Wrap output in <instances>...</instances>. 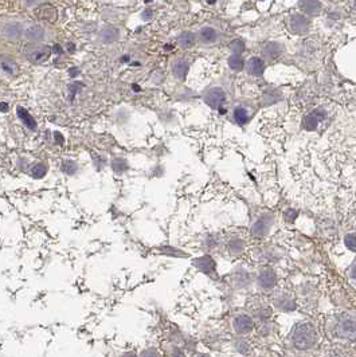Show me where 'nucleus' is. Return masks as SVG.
Here are the masks:
<instances>
[{
  "label": "nucleus",
  "instance_id": "obj_1",
  "mask_svg": "<svg viewBox=\"0 0 356 357\" xmlns=\"http://www.w3.org/2000/svg\"><path fill=\"white\" fill-rule=\"evenodd\" d=\"M291 340L295 348L305 350L316 345L319 341V335L316 328L310 322H301L296 325L295 329L292 330Z\"/></svg>",
  "mask_w": 356,
  "mask_h": 357
},
{
  "label": "nucleus",
  "instance_id": "obj_2",
  "mask_svg": "<svg viewBox=\"0 0 356 357\" xmlns=\"http://www.w3.org/2000/svg\"><path fill=\"white\" fill-rule=\"evenodd\" d=\"M333 333L339 339H356V316L347 313L340 314L335 321Z\"/></svg>",
  "mask_w": 356,
  "mask_h": 357
},
{
  "label": "nucleus",
  "instance_id": "obj_3",
  "mask_svg": "<svg viewBox=\"0 0 356 357\" xmlns=\"http://www.w3.org/2000/svg\"><path fill=\"white\" fill-rule=\"evenodd\" d=\"M51 49L49 46H31L26 50V55L29 58V61L40 63L44 62L47 58L50 57Z\"/></svg>",
  "mask_w": 356,
  "mask_h": 357
},
{
  "label": "nucleus",
  "instance_id": "obj_4",
  "mask_svg": "<svg viewBox=\"0 0 356 357\" xmlns=\"http://www.w3.org/2000/svg\"><path fill=\"white\" fill-rule=\"evenodd\" d=\"M225 100H226L225 91H223L222 89H219V87H214V89L207 91L205 96L206 104L214 109L220 108L223 105V102H225Z\"/></svg>",
  "mask_w": 356,
  "mask_h": 357
},
{
  "label": "nucleus",
  "instance_id": "obj_5",
  "mask_svg": "<svg viewBox=\"0 0 356 357\" xmlns=\"http://www.w3.org/2000/svg\"><path fill=\"white\" fill-rule=\"evenodd\" d=\"M233 326L235 329V332L239 333V335H246V333L252 332L253 326H254V322L249 316L246 314H239L233 320Z\"/></svg>",
  "mask_w": 356,
  "mask_h": 357
},
{
  "label": "nucleus",
  "instance_id": "obj_6",
  "mask_svg": "<svg viewBox=\"0 0 356 357\" xmlns=\"http://www.w3.org/2000/svg\"><path fill=\"white\" fill-rule=\"evenodd\" d=\"M309 29V19L301 14H296L291 19V30L292 33L302 34L306 33Z\"/></svg>",
  "mask_w": 356,
  "mask_h": 357
},
{
  "label": "nucleus",
  "instance_id": "obj_7",
  "mask_svg": "<svg viewBox=\"0 0 356 357\" xmlns=\"http://www.w3.org/2000/svg\"><path fill=\"white\" fill-rule=\"evenodd\" d=\"M258 282L262 289H272L277 282V275L272 269H263L258 275Z\"/></svg>",
  "mask_w": 356,
  "mask_h": 357
},
{
  "label": "nucleus",
  "instance_id": "obj_8",
  "mask_svg": "<svg viewBox=\"0 0 356 357\" xmlns=\"http://www.w3.org/2000/svg\"><path fill=\"white\" fill-rule=\"evenodd\" d=\"M36 15H38V18L49 23H54L58 18L57 10H55V7H53L51 4H43V6H40V7L36 10Z\"/></svg>",
  "mask_w": 356,
  "mask_h": 357
},
{
  "label": "nucleus",
  "instance_id": "obj_9",
  "mask_svg": "<svg viewBox=\"0 0 356 357\" xmlns=\"http://www.w3.org/2000/svg\"><path fill=\"white\" fill-rule=\"evenodd\" d=\"M324 118H325V112H324L323 109H317V110L312 112L306 117L305 121H304V127L308 130H313L317 127V124Z\"/></svg>",
  "mask_w": 356,
  "mask_h": 357
},
{
  "label": "nucleus",
  "instance_id": "obj_10",
  "mask_svg": "<svg viewBox=\"0 0 356 357\" xmlns=\"http://www.w3.org/2000/svg\"><path fill=\"white\" fill-rule=\"evenodd\" d=\"M263 69H265V63H263V61L261 59V58L258 57H253L250 61H249L248 63V72L249 74H252V76H261L263 73Z\"/></svg>",
  "mask_w": 356,
  "mask_h": 357
},
{
  "label": "nucleus",
  "instance_id": "obj_11",
  "mask_svg": "<svg viewBox=\"0 0 356 357\" xmlns=\"http://www.w3.org/2000/svg\"><path fill=\"white\" fill-rule=\"evenodd\" d=\"M299 6L302 11L310 15L317 14L321 8V4L319 0H300Z\"/></svg>",
  "mask_w": 356,
  "mask_h": 357
},
{
  "label": "nucleus",
  "instance_id": "obj_12",
  "mask_svg": "<svg viewBox=\"0 0 356 357\" xmlns=\"http://www.w3.org/2000/svg\"><path fill=\"white\" fill-rule=\"evenodd\" d=\"M16 113H18V115H19V118L22 120L23 123H25V125L29 129H31V130H35L36 129V121L34 120V117L31 114H30L27 110H26L25 108H22V106H19L18 109H16Z\"/></svg>",
  "mask_w": 356,
  "mask_h": 357
},
{
  "label": "nucleus",
  "instance_id": "obj_13",
  "mask_svg": "<svg viewBox=\"0 0 356 357\" xmlns=\"http://www.w3.org/2000/svg\"><path fill=\"white\" fill-rule=\"evenodd\" d=\"M172 72H173V76L176 77V78H179V80H184L188 73L187 62L176 61L172 66Z\"/></svg>",
  "mask_w": 356,
  "mask_h": 357
},
{
  "label": "nucleus",
  "instance_id": "obj_14",
  "mask_svg": "<svg viewBox=\"0 0 356 357\" xmlns=\"http://www.w3.org/2000/svg\"><path fill=\"white\" fill-rule=\"evenodd\" d=\"M269 226H270L269 217L261 218V219H259L254 226H253V232H254L257 236H261V235L266 234V231L269 230Z\"/></svg>",
  "mask_w": 356,
  "mask_h": 357
},
{
  "label": "nucleus",
  "instance_id": "obj_15",
  "mask_svg": "<svg viewBox=\"0 0 356 357\" xmlns=\"http://www.w3.org/2000/svg\"><path fill=\"white\" fill-rule=\"evenodd\" d=\"M216 31L212 27H203L201 30V39L205 43H212L216 40Z\"/></svg>",
  "mask_w": 356,
  "mask_h": 357
},
{
  "label": "nucleus",
  "instance_id": "obj_16",
  "mask_svg": "<svg viewBox=\"0 0 356 357\" xmlns=\"http://www.w3.org/2000/svg\"><path fill=\"white\" fill-rule=\"evenodd\" d=\"M276 305L280 307L281 311L285 312L293 311V309H295V303H293V301H292L288 296L277 297V298H276Z\"/></svg>",
  "mask_w": 356,
  "mask_h": 357
},
{
  "label": "nucleus",
  "instance_id": "obj_17",
  "mask_svg": "<svg viewBox=\"0 0 356 357\" xmlns=\"http://www.w3.org/2000/svg\"><path fill=\"white\" fill-rule=\"evenodd\" d=\"M177 42H179V44L182 47L188 49V47H191L195 43V35L192 33H190V31H184V33H182L179 35Z\"/></svg>",
  "mask_w": 356,
  "mask_h": 357
},
{
  "label": "nucleus",
  "instance_id": "obj_18",
  "mask_svg": "<svg viewBox=\"0 0 356 357\" xmlns=\"http://www.w3.org/2000/svg\"><path fill=\"white\" fill-rule=\"evenodd\" d=\"M26 36H27V39L31 40V42H38V40H40L43 38V30L40 29L39 26H33V27H30V29L27 30Z\"/></svg>",
  "mask_w": 356,
  "mask_h": 357
},
{
  "label": "nucleus",
  "instance_id": "obj_19",
  "mask_svg": "<svg viewBox=\"0 0 356 357\" xmlns=\"http://www.w3.org/2000/svg\"><path fill=\"white\" fill-rule=\"evenodd\" d=\"M234 118L237 121L238 125H245L249 121V113L245 108L242 106H238L235 110H234Z\"/></svg>",
  "mask_w": 356,
  "mask_h": 357
},
{
  "label": "nucleus",
  "instance_id": "obj_20",
  "mask_svg": "<svg viewBox=\"0 0 356 357\" xmlns=\"http://www.w3.org/2000/svg\"><path fill=\"white\" fill-rule=\"evenodd\" d=\"M263 54L269 58H276L281 54V46L276 42H269L266 46L263 47Z\"/></svg>",
  "mask_w": 356,
  "mask_h": 357
},
{
  "label": "nucleus",
  "instance_id": "obj_21",
  "mask_svg": "<svg viewBox=\"0 0 356 357\" xmlns=\"http://www.w3.org/2000/svg\"><path fill=\"white\" fill-rule=\"evenodd\" d=\"M102 39H104L106 43H113V42H116V40L119 39V31L116 29H112V27L105 29L104 31H102Z\"/></svg>",
  "mask_w": 356,
  "mask_h": 357
},
{
  "label": "nucleus",
  "instance_id": "obj_22",
  "mask_svg": "<svg viewBox=\"0 0 356 357\" xmlns=\"http://www.w3.org/2000/svg\"><path fill=\"white\" fill-rule=\"evenodd\" d=\"M47 173V165L43 164V162H38L35 165L31 168V176L34 179H42Z\"/></svg>",
  "mask_w": 356,
  "mask_h": 357
},
{
  "label": "nucleus",
  "instance_id": "obj_23",
  "mask_svg": "<svg viewBox=\"0 0 356 357\" xmlns=\"http://www.w3.org/2000/svg\"><path fill=\"white\" fill-rule=\"evenodd\" d=\"M243 63L245 62H243V59H242V57L239 54H233L229 58V66L234 70H241L243 67Z\"/></svg>",
  "mask_w": 356,
  "mask_h": 357
},
{
  "label": "nucleus",
  "instance_id": "obj_24",
  "mask_svg": "<svg viewBox=\"0 0 356 357\" xmlns=\"http://www.w3.org/2000/svg\"><path fill=\"white\" fill-rule=\"evenodd\" d=\"M112 166L116 173H124L128 170V162L124 159H115L112 162Z\"/></svg>",
  "mask_w": 356,
  "mask_h": 357
},
{
  "label": "nucleus",
  "instance_id": "obj_25",
  "mask_svg": "<svg viewBox=\"0 0 356 357\" xmlns=\"http://www.w3.org/2000/svg\"><path fill=\"white\" fill-rule=\"evenodd\" d=\"M61 170L66 175H74L77 172V164L74 161H72V160H65V161L62 162Z\"/></svg>",
  "mask_w": 356,
  "mask_h": 357
},
{
  "label": "nucleus",
  "instance_id": "obj_26",
  "mask_svg": "<svg viewBox=\"0 0 356 357\" xmlns=\"http://www.w3.org/2000/svg\"><path fill=\"white\" fill-rule=\"evenodd\" d=\"M19 27L18 25H15V23H10V25H7V27L4 29V33H6V35L10 38V39H15L16 36L19 35Z\"/></svg>",
  "mask_w": 356,
  "mask_h": 357
},
{
  "label": "nucleus",
  "instance_id": "obj_27",
  "mask_svg": "<svg viewBox=\"0 0 356 357\" xmlns=\"http://www.w3.org/2000/svg\"><path fill=\"white\" fill-rule=\"evenodd\" d=\"M230 47L234 54H241L242 51L245 50V43H243L242 40L237 39V40H234V42H231Z\"/></svg>",
  "mask_w": 356,
  "mask_h": 357
},
{
  "label": "nucleus",
  "instance_id": "obj_28",
  "mask_svg": "<svg viewBox=\"0 0 356 357\" xmlns=\"http://www.w3.org/2000/svg\"><path fill=\"white\" fill-rule=\"evenodd\" d=\"M345 246L348 247L349 250L356 251V234H348L345 236Z\"/></svg>",
  "mask_w": 356,
  "mask_h": 357
},
{
  "label": "nucleus",
  "instance_id": "obj_29",
  "mask_svg": "<svg viewBox=\"0 0 356 357\" xmlns=\"http://www.w3.org/2000/svg\"><path fill=\"white\" fill-rule=\"evenodd\" d=\"M140 357H159L158 350L153 349V348H149V349L143 350L140 353Z\"/></svg>",
  "mask_w": 356,
  "mask_h": 357
},
{
  "label": "nucleus",
  "instance_id": "obj_30",
  "mask_svg": "<svg viewBox=\"0 0 356 357\" xmlns=\"http://www.w3.org/2000/svg\"><path fill=\"white\" fill-rule=\"evenodd\" d=\"M2 67L6 70L7 74H12V73H14V63H12V62H3V63H2Z\"/></svg>",
  "mask_w": 356,
  "mask_h": 357
},
{
  "label": "nucleus",
  "instance_id": "obj_31",
  "mask_svg": "<svg viewBox=\"0 0 356 357\" xmlns=\"http://www.w3.org/2000/svg\"><path fill=\"white\" fill-rule=\"evenodd\" d=\"M230 249L231 251H241L242 249V242H239V241H233V242L230 243Z\"/></svg>",
  "mask_w": 356,
  "mask_h": 357
},
{
  "label": "nucleus",
  "instance_id": "obj_32",
  "mask_svg": "<svg viewBox=\"0 0 356 357\" xmlns=\"http://www.w3.org/2000/svg\"><path fill=\"white\" fill-rule=\"evenodd\" d=\"M54 136L57 138H55V142H58V144H63V137H62V134L61 133H58V132H55L54 133Z\"/></svg>",
  "mask_w": 356,
  "mask_h": 357
},
{
  "label": "nucleus",
  "instance_id": "obj_33",
  "mask_svg": "<svg viewBox=\"0 0 356 357\" xmlns=\"http://www.w3.org/2000/svg\"><path fill=\"white\" fill-rule=\"evenodd\" d=\"M172 356H173V357H184V353H183V352H182V350L177 349V348H176V349L173 350V354H172Z\"/></svg>",
  "mask_w": 356,
  "mask_h": 357
},
{
  "label": "nucleus",
  "instance_id": "obj_34",
  "mask_svg": "<svg viewBox=\"0 0 356 357\" xmlns=\"http://www.w3.org/2000/svg\"><path fill=\"white\" fill-rule=\"evenodd\" d=\"M351 277H352L353 281L356 282V264L352 266V270H351Z\"/></svg>",
  "mask_w": 356,
  "mask_h": 357
},
{
  "label": "nucleus",
  "instance_id": "obj_35",
  "mask_svg": "<svg viewBox=\"0 0 356 357\" xmlns=\"http://www.w3.org/2000/svg\"><path fill=\"white\" fill-rule=\"evenodd\" d=\"M121 357H137V354L135 352H128V353H124Z\"/></svg>",
  "mask_w": 356,
  "mask_h": 357
},
{
  "label": "nucleus",
  "instance_id": "obj_36",
  "mask_svg": "<svg viewBox=\"0 0 356 357\" xmlns=\"http://www.w3.org/2000/svg\"><path fill=\"white\" fill-rule=\"evenodd\" d=\"M0 110H2V112H6V110H7V104H4V102L3 104H0Z\"/></svg>",
  "mask_w": 356,
  "mask_h": 357
},
{
  "label": "nucleus",
  "instance_id": "obj_37",
  "mask_svg": "<svg viewBox=\"0 0 356 357\" xmlns=\"http://www.w3.org/2000/svg\"><path fill=\"white\" fill-rule=\"evenodd\" d=\"M331 357H342V356H340V354H338V353H333Z\"/></svg>",
  "mask_w": 356,
  "mask_h": 357
},
{
  "label": "nucleus",
  "instance_id": "obj_38",
  "mask_svg": "<svg viewBox=\"0 0 356 357\" xmlns=\"http://www.w3.org/2000/svg\"><path fill=\"white\" fill-rule=\"evenodd\" d=\"M27 2H29V3H34L35 0H27Z\"/></svg>",
  "mask_w": 356,
  "mask_h": 357
},
{
  "label": "nucleus",
  "instance_id": "obj_39",
  "mask_svg": "<svg viewBox=\"0 0 356 357\" xmlns=\"http://www.w3.org/2000/svg\"><path fill=\"white\" fill-rule=\"evenodd\" d=\"M198 357H209V356H205V354H201V356H198Z\"/></svg>",
  "mask_w": 356,
  "mask_h": 357
},
{
  "label": "nucleus",
  "instance_id": "obj_40",
  "mask_svg": "<svg viewBox=\"0 0 356 357\" xmlns=\"http://www.w3.org/2000/svg\"><path fill=\"white\" fill-rule=\"evenodd\" d=\"M355 8H356V0H355Z\"/></svg>",
  "mask_w": 356,
  "mask_h": 357
}]
</instances>
